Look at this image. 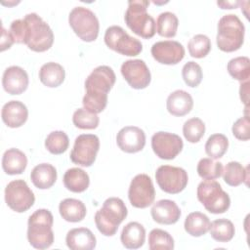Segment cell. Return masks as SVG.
<instances>
[{
  "label": "cell",
  "instance_id": "3",
  "mask_svg": "<svg viewBox=\"0 0 250 250\" xmlns=\"http://www.w3.org/2000/svg\"><path fill=\"white\" fill-rule=\"evenodd\" d=\"M128 211L122 199L109 197L95 214L96 227L102 234L112 236L117 232L119 225L125 220Z\"/></svg>",
  "mask_w": 250,
  "mask_h": 250
},
{
  "label": "cell",
  "instance_id": "22",
  "mask_svg": "<svg viewBox=\"0 0 250 250\" xmlns=\"http://www.w3.org/2000/svg\"><path fill=\"white\" fill-rule=\"evenodd\" d=\"M193 106L191 96L184 90L172 92L166 101V107L170 114L174 116H184L190 112Z\"/></svg>",
  "mask_w": 250,
  "mask_h": 250
},
{
  "label": "cell",
  "instance_id": "42",
  "mask_svg": "<svg viewBox=\"0 0 250 250\" xmlns=\"http://www.w3.org/2000/svg\"><path fill=\"white\" fill-rule=\"evenodd\" d=\"M233 136L240 141H248L250 138V122L248 115L238 118L232 125Z\"/></svg>",
  "mask_w": 250,
  "mask_h": 250
},
{
  "label": "cell",
  "instance_id": "1",
  "mask_svg": "<svg viewBox=\"0 0 250 250\" xmlns=\"http://www.w3.org/2000/svg\"><path fill=\"white\" fill-rule=\"evenodd\" d=\"M24 22L23 44L34 52H45L54 43V33L47 22L36 13H30L22 19Z\"/></svg>",
  "mask_w": 250,
  "mask_h": 250
},
{
  "label": "cell",
  "instance_id": "41",
  "mask_svg": "<svg viewBox=\"0 0 250 250\" xmlns=\"http://www.w3.org/2000/svg\"><path fill=\"white\" fill-rule=\"evenodd\" d=\"M182 76L185 83L189 87H197L203 77L201 66L195 62H188L182 69Z\"/></svg>",
  "mask_w": 250,
  "mask_h": 250
},
{
  "label": "cell",
  "instance_id": "6",
  "mask_svg": "<svg viewBox=\"0 0 250 250\" xmlns=\"http://www.w3.org/2000/svg\"><path fill=\"white\" fill-rule=\"evenodd\" d=\"M197 198L212 214L225 213L230 206L229 194L215 180H205L197 187Z\"/></svg>",
  "mask_w": 250,
  "mask_h": 250
},
{
  "label": "cell",
  "instance_id": "25",
  "mask_svg": "<svg viewBox=\"0 0 250 250\" xmlns=\"http://www.w3.org/2000/svg\"><path fill=\"white\" fill-rule=\"evenodd\" d=\"M30 179L37 188L47 189L56 183L57 170L52 164L41 163L32 169Z\"/></svg>",
  "mask_w": 250,
  "mask_h": 250
},
{
  "label": "cell",
  "instance_id": "17",
  "mask_svg": "<svg viewBox=\"0 0 250 250\" xmlns=\"http://www.w3.org/2000/svg\"><path fill=\"white\" fill-rule=\"evenodd\" d=\"M116 143L122 151L136 153L145 147L146 134L139 127L126 126L117 133Z\"/></svg>",
  "mask_w": 250,
  "mask_h": 250
},
{
  "label": "cell",
  "instance_id": "45",
  "mask_svg": "<svg viewBox=\"0 0 250 250\" xmlns=\"http://www.w3.org/2000/svg\"><path fill=\"white\" fill-rule=\"evenodd\" d=\"M240 4L239 1H222L217 2V5L222 9H235Z\"/></svg>",
  "mask_w": 250,
  "mask_h": 250
},
{
  "label": "cell",
  "instance_id": "10",
  "mask_svg": "<svg viewBox=\"0 0 250 250\" xmlns=\"http://www.w3.org/2000/svg\"><path fill=\"white\" fill-rule=\"evenodd\" d=\"M5 201L13 211L22 213L32 207L35 196L23 180H15L5 188Z\"/></svg>",
  "mask_w": 250,
  "mask_h": 250
},
{
  "label": "cell",
  "instance_id": "18",
  "mask_svg": "<svg viewBox=\"0 0 250 250\" xmlns=\"http://www.w3.org/2000/svg\"><path fill=\"white\" fill-rule=\"evenodd\" d=\"M2 85L8 94L21 95L27 89L28 75L21 66H9L3 73Z\"/></svg>",
  "mask_w": 250,
  "mask_h": 250
},
{
  "label": "cell",
  "instance_id": "5",
  "mask_svg": "<svg viewBox=\"0 0 250 250\" xmlns=\"http://www.w3.org/2000/svg\"><path fill=\"white\" fill-rule=\"evenodd\" d=\"M148 5L146 0H130L124 16L127 26L145 39L153 37L156 32L154 19L146 12Z\"/></svg>",
  "mask_w": 250,
  "mask_h": 250
},
{
  "label": "cell",
  "instance_id": "33",
  "mask_svg": "<svg viewBox=\"0 0 250 250\" xmlns=\"http://www.w3.org/2000/svg\"><path fill=\"white\" fill-rule=\"evenodd\" d=\"M229 75L240 81H248L250 77V60L248 57H236L231 59L227 65Z\"/></svg>",
  "mask_w": 250,
  "mask_h": 250
},
{
  "label": "cell",
  "instance_id": "31",
  "mask_svg": "<svg viewBox=\"0 0 250 250\" xmlns=\"http://www.w3.org/2000/svg\"><path fill=\"white\" fill-rule=\"evenodd\" d=\"M179 20L174 13L163 12L161 13L155 22L156 32L166 38H172L176 35L178 29Z\"/></svg>",
  "mask_w": 250,
  "mask_h": 250
},
{
  "label": "cell",
  "instance_id": "39",
  "mask_svg": "<svg viewBox=\"0 0 250 250\" xmlns=\"http://www.w3.org/2000/svg\"><path fill=\"white\" fill-rule=\"evenodd\" d=\"M188 53L192 58L201 59L206 57L211 50V41L204 34L194 35L188 43Z\"/></svg>",
  "mask_w": 250,
  "mask_h": 250
},
{
  "label": "cell",
  "instance_id": "9",
  "mask_svg": "<svg viewBox=\"0 0 250 250\" xmlns=\"http://www.w3.org/2000/svg\"><path fill=\"white\" fill-rule=\"evenodd\" d=\"M156 183L159 188L167 193L177 194L183 191L188 181V173L181 167L161 165L155 172Z\"/></svg>",
  "mask_w": 250,
  "mask_h": 250
},
{
  "label": "cell",
  "instance_id": "38",
  "mask_svg": "<svg viewBox=\"0 0 250 250\" xmlns=\"http://www.w3.org/2000/svg\"><path fill=\"white\" fill-rule=\"evenodd\" d=\"M205 124L198 117H192L187 120L183 126V134L185 139L189 143H197L204 136Z\"/></svg>",
  "mask_w": 250,
  "mask_h": 250
},
{
  "label": "cell",
  "instance_id": "32",
  "mask_svg": "<svg viewBox=\"0 0 250 250\" xmlns=\"http://www.w3.org/2000/svg\"><path fill=\"white\" fill-rule=\"evenodd\" d=\"M223 178L227 185L237 187L247 180V170L237 161H230L223 169Z\"/></svg>",
  "mask_w": 250,
  "mask_h": 250
},
{
  "label": "cell",
  "instance_id": "24",
  "mask_svg": "<svg viewBox=\"0 0 250 250\" xmlns=\"http://www.w3.org/2000/svg\"><path fill=\"white\" fill-rule=\"evenodd\" d=\"M27 165L26 155L18 148L7 149L2 157V168L8 175L21 174Z\"/></svg>",
  "mask_w": 250,
  "mask_h": 250
},
{
  "label": "cell",
  "instance_id": "21",
  "mask_svg": "<svg viewBox=\"0 0 250 250\" xmlns=\"http://www.w3.org/2000/svg\"><path fill=\"white\" fill-rule=\"evenodd\" d=\"M65 242L71 250H92L97 244L95 235L87 228L70 229L65 236Z\"/></svg>",
  "mask_w": 250,
  "mask_h": 250
},
{
  "label": "cell",
  "instance_id": "19",
  "mask_svg": "<svg viewBox=\"0 0 250 250\" xmlns=\"http://www.w3.org/2000/svg\"><path fill=\"white\" fill-rule=\"evenodd\" d=\"M153 221L161 225H173L181 217V210L175 201L161 199L155 202L150 210Z\"/></svg>",
  "mask_w": 250,
  "mask_h": 250
},
{
  "label": "cell",
  "instance_id": "2",
  "mask_svg": "<svg viewBox=\"0 0 250 250\" xmlns=\"http://www.w3.org/2000/svg\"><path fill=\"white\" fill-rule=\"evenodd\" d=\"M54 217L47 209H38L32 213L27 222V239L36 249H47L54 242L52 229Z\"/></svg>",
  "mask_w": 250,
  "mask_h": 250
},
{
  "label": "cell",
  "instance_id": "43",
  "mask_svg": "<svg viewBox=\"0 0 250 250\" xmlns=\"http://www.w3.org/2000/svg\"><path fill=\"white\" fill-rule=\"evenodd\" d=\"M2 30V34H1V51H5L9 48H11V46L15 43L10 31H7L3 26L1 27Z\"/></svg>",
  "mask_w": 250,
  "mask_h": 250
},
{
  "label": "cell",
  "instance_id": "16",
  "mask_svg": "<svg viewBox=\"0 0 250 250\" xmlns=\"http://www.w3.org/2000/svg\"><path fill=\"white\" fill-rule=\"evenodd\" d=\"M151 55L153 59L162 64H177L185 57L184 46L174 40L158 41L151 47Z\"/></svg>",
  "mask_w": 250,
  "mask_h": 250
},
{
  "label": "cell",
  "instance_id": "35",
  "mask_svg": "<svg viewBox=\"0 0 250 250\" xmlns=\"http://www.w3.org/2000/svg\"><path fill=\"white\" fill-rule=\"evenodd\" d=\"M148 247L150 250H172L174 239L166 230L153 229L148 234Z\"/></svg>",
  "mask_w": 250,
  "mask_h": 250
},
{
  "label": "cell",
  "instance_id": "23",
  "mask_svg": "<svg viewBox=\"0 0 250 250\" xmlns=\"http://www.w3.org/2000/svg\"><path fill=\"white\" fill-rule=\"evenodd\" d=\"M120 240L127 249H138L142 247L146 240V229L138 222L128 223L122 229Z\"/></svg>",
  "mask_w": 250,
  "mask_h": 250
},
{
  "label": "cell",
  "instance_id": "13",
  "mask_svg": "<svg viewBox=\"0 0 250 250\" xmlns=\"http://www.w3.org/2000/svg\"><path fill=\"white\" fill-rule=\"evenodd\" d=\"M115 80L116 76L111 67L107 65H100L96 67L85 80L86 94L98 97H107Z\"/></svg>",
  "mask_w": 250,
  "mask_h": 250
},
{
  "label": "cell",
  "instance_id": "28",
  "mask_svg": "<svg viewBox=\"0 0 250 250\" xmlns=\"http://www.w3.org/2000/svg\"><path fill=\"white\" fill-rule=\"evenodd\" d=\"M63 185L72 192H83L90 185V178L83 169L70 168L63 175Z\"/></svg>",
  "mask_w": 250,
  "mask_h": 250
},
{
  "label": "cell",
  "instance_id": "26",
  "mask_svg": "<svg viewBox=\"0 0 250 250\" xmlns=\"http://www.w3.org/2000/svg\"><path fill=\"white\" fill-rule=\"evenodd\" d=\"M59 211L63 220L70 223L81 222L86 216L85 204L75 198H65L61 201Z\"/></svg>",
  "mask_w": 250,
  "mask_h": 250
},
{
  "label": "cell",
  "instance_id": "7",
  "mask_svg": "<svg viewBox=\"0 0 250 250\" xmlns=\"http://www.w3.org/2000/svg\"><path fill=\"white\" fill-rule=\"evenodd\" d=\"M68 22L74 33L85 42L95 41L99 35V20L85 7L73 8L68 16Z\"/></svg>",
  "mask_w": 250,
  "mask_h": 250
},
{
  "label": "cell",
  "instance_id": "34",
  "mask_svg": "<svg viewBox=\"0 0 250 250\" xmlns=\"http://www.w3.org/2000/svg\"><path fill=\"white\" fill-rule=\"evenodd\" d=\"M228 146L229 140L224 134H213L205 144V152L211 159H219L226 153Z\"/></svg>",
  "mask_w": 250,
  "mask_h": 250
},
{
  "label": "cell",
  "instance_id": "8",
  "mask_svg": "<svg viewBox=\"0 0 250 250\" xmlns=\"http://www.w3.org/2000/svg\"><path fill=\"white\" fill-rule=\"evenodd\" d=\"M105 45L123 55L129 57L138 56L143 51V44L137 38L130 36L121 26L112 25L109 26L104 33Z\"/></svg>",
  "mask_w": 250,
  "mask_h": 250
},
{
  "label": "cell",
  "instance_id": "37",
  "mask_svg": "<svg viewBox=\"0 0 250 250\" xmlns=\"http://www.w3.org/2000/svg\"><path fill=\"white\" fill-rule=\"evenodd\" d=\"M223 165L219 161H214L211 158H202L199 160L196 170L199 177L203 180H215L222 176Z\"/></svg>",
  "mask_w": 250,
  "mask_h": 250
},
{
  "label": "cell",
  "instance_id": "14",
  "mask_svg": "<svg viewBox=\"0 0 250 250\" xmlns=\"http://www.w3.org/2000/svg\"><path fill=\"white\" fill-rule=\"evenodd\" d=\"M184 143L180 136L159 131L151 137V147L153 152L161 159H174L183 149Z\"/></svg>",
  "mask_w": 250,
  "mask_h": 250
},
{
  "label": "cell",
  "instance_id": "15",
  "mask_svg": "<svg viewBox=\"0 0 250 250\" xmlns=\"http://www.w3.org/2000/svg\"><path fill=\"white\" fill-rule=\"evenodd\" d=\"M120 70L123 78L134 89H145L150 83V71L143 60H128L122 63Z\"/></svg>",
  "mask_w": 250,
  "mask_h": 250
},
{
  "label": "cell",
  "instance_id": "40",
  "mask_svg": "<svg viewBox=\"0 0 250 250\" xmlns=\"http://www.w3.org/2000/svg\"><path fill=\"white\" fill-rule=\"evenodd\" d=\"M72 122L79 129H96L99 125L100 118L96 113H93L86 108H78L74 111Z\"/></svg>",
  "mask_w": 250,
  "mask_h": 250
},
{
  "label": "cell",
  "instance_id": "29",
  "mask_svg": "<svg viewBox=\"0 0 250 250\" xmlns=\"http://www.w3.org/2000/svg\"><path fill=\"white\" fill-rule=\"evenodd\" d=\"M209 218L201 212H191L185 220V230L191 236L199 237L204 235L210 229Z\"/></svg>",
  "mask_w": 250,
  "mask_h": 250
},
{
  "label": "cell",
  "instance_id": "11",
  "mask_svg": "<svg viewBox=\"0 0 250 250\" xmlns=\"http://www.w3.org/2000/svg\"><path fill=\"white\" fill-rule=\"evenodd\" d=\"M100 148V140L94 134L79 135L70 152V160L77 165L90 167L96 160Z\"/></svg>",
  "mask_w": 250,
  "mask_h": 250
},
{
  "label": "cell",
  "instance_id": "12",
  "mask_svg": "<svg viewBox=\"0 0 250 250\" xmlns=\"http://www.w3.org/2000/svg\"><path fill=\"white\" fill-rule=\"evenodd\" d=\"M128 197L132 206L136 208H146L150 206L155 198V190L152 181L146 174H138L131 181Z\"/></svg>",
  "mask_w": 250,
  "mask_h": 250
},
{
  "label": "cell",
  "instance_id": "27",
  "mask_svg": "<svg viewBox=\"0 0 250 250\" xmlns=\"http://www.w3.org/2000/svg\"><path fill=\"white\" fill-rule=\"evenodd\" d=\"M65 77L64 68L58 62H49L39 70V79L47 87L56 88L62 84Z\"/></svg>",
  "mask_w": 250,
  "mask_h": 250
},
{
  "label": "cell",
  "instance_id": "30",
  "mask_svg": "<svg viewBox=\"0 0 250 250\" xmlns=\"http://www.w3.org/2000/svg\"><path fill=\"white\" fill-rule=\"evenodd\" d=\"M209 230L212 238L219 242L230 241L235 233L232 222L228 219H217L213 221Z\"/></svg>",
  "mask_w": 250,
  "mask_h": 250
},
{
  "label": "cell",
  "instance_id": "4",
  "mask_svg": "<svg viewBox=\"0 0 250 250\" xmlns=\"http://www.w3.org/2000/svg\"><path fill=\"white\" fill-rule=\"evenodd\" d=\"M245 27L236 15L228 14L223 16L218 22L217 46L227 53L240 49L244 42Z\"/></svg>",
  "mask_w": 250,
  "mask_h": 250
},
{
  "label": "cell",
  "instance_id": "36",
  "mask_svg": "<svg viewBox=\"0 0 250 250\" xmlns=\"http://www.w3.org/2000/svg\"><path fill=\"white\" fill-rule=\"evenodd\" d=\"M69 146L68 136L62 131L51 132L45 140V147L52 154L63 153Z\"/></svg>",
  "mask_w": 250,
  "mask_h": 250
},
{
  "label": "cell",
  "instance_id": "20",
  "mask_svg": "<svg viewBox=\"0 0 250 250\" xmlns=\"http://www.w3.org/2000/svg\"><path fill=\"white\" fill-rule=\"evenodd\" d=\"M1 117L8 127L19 128L26 122L28 110L23 103L20 101H10L3 105Z\"/></svg>",
  "mask_w": 250,
  "mask_h": 250
},
{
  "label": "cell",
  "instance_id": "44",
  "mask_svg": "<svg viewBox=\"0 0 250 250\" xmlns=\"http://www.w3.org/2000/svg\"><path fill=\"white\" fill-rule=\"evenodd\" d=\"M248 85H249L248 81L241 82V84H240V90H239L240 99H241V101L246 104V106L248 105V92H249Z\"/></svg>",
  "mask_w": 250,
  "mask_h": 250
}]
</instances>
